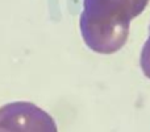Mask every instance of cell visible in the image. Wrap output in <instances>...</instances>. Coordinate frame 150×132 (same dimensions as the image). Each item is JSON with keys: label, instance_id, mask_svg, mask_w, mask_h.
<instances>
[{"label": "cell", "instance_id": "6da1fadb", "mask_svg": "<svg viewBox=\"0 0 150 132\" xmlns=\"http://www.w3.org/2000/svg\"><path fill=\"white\" fill-rule=\"evenodd\" d=\"M149 0H84L80 33L91 50L111 54L127 42L129 24L144 12Z\"/></svg>", "mask_w": 150, "mask_h": 132}, {"label": "cell", "instance_id": "7a4b0ae2", "mask_svg": "<svg viewBox=\"0 0 150 132\" xmlns=\"http://www.w3.org/2000/svg\"><path fill=\"white\" fill-rule=\"evenodd\" d=\"M3 132H57L50 115L29 102H13L0 108Z\"/></svg>", "mask_w": 150, "mask_h": 132}, {"label": "cell", "instance_id": "3957f363", "mask_svg": "<svg viewBox=\"0 0 150 132\" xmlns=\"http://www.w3.org/2000/svg\"><path fill=\"white\" fill-rule=\"evenodd\" d=\"M141 67H142V70H144V74L148 78H150V36L142 49V54H141Z\"/></svg>", "mask_w": 150, "mask_h": 132}]
</instances>
